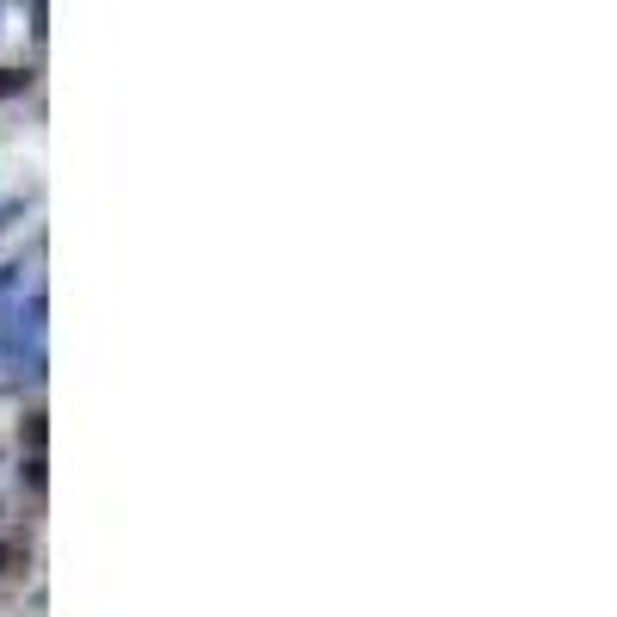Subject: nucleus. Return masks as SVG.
Returning <instances> with one entry per match:
<instances>
[]
</instances>
